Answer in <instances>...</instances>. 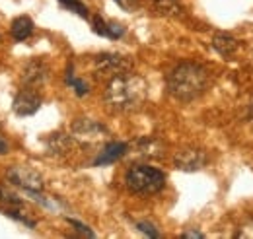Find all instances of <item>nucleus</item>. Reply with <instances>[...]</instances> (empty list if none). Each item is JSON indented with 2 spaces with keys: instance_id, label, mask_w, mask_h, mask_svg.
<instances>
[{
  "instance_id": "1",
  "label": "nucleus",
  "mask_w": 253,
  "mask_h": 239,
  "mask_svg": "<svg viewBox=\"0 0 253 239\" xmlns=\"http://www.w3.org/2000/svg\"><path fill=\"white\" fill-rule=\"evenodd\" d=\"M146 97H148L146 80L132 72H126V74L107 80V86L103 91L105 103L119 113L138 111L144 105Z\"/></svg>"
},
{
  "instance_id": "2",
  "label": "nucleus",
  "mask_w": 253,
  "mask_h": 239,
  "mask_svg": "<svg viewBox=\"0 0 253 239\" xmlns=\"http://www.w3.org/2000/svg\"><path fill=\"white\" fill-rule=\"evenodd\" d=\"M168 91L179 101H193L211 88V72L199 62H179L166 78Z\"/></svg>"
},
{
  "instance_id": "3",
  "label": "nucleus",
  "mask_w": 253,
  "mask_h": 239,
  "mask_svg": "<svg viewBox=\"0 0 253 239\" xmlns=\"http://www.w3.org/2000/svg\"><path fill=\"white\" fill-rule=\"evenodd\" d=\"M125 185L134 195L150 197L164 189L166 175L164 171H160L158 167H152V165H132L126 169Z\"/></svg>"
},
{
  "instance_id": "4",
  "label": "nucleus",
  "mask_w": 253,
  "mask_h": 239,
  "mask_svg": "<svg viewBox=\"0 0 253 239\" xmlns=\"http://www.w3.org/2000/svg\"><path fill=\"white\" fill-rule=\"evenodd\" d=\"M132 66H134V62L125 55H119V53H99L94 59L95 76L105 78V80L132 72Z\"/></svg>"
},
{
  "instance_id": "5",
  "label": "nucleus",
  "mask_w": 253,
  "mask_h": 239,
  "mask_svg": "<svg viewBox=\"0 0 253 239\" xmlns=\"http://www.w3.org/2000/svg\"><path fill=\"white\" fill-rule=\"evenodd\" d=\"M107 136V128L94 119H78L72 124V138L80 140L82 144H94Z\"/></svg>"
},
{
  "instance_id": "6",
  "label": "nucleus",
  "mask_w": 253,
  "mask_h": 239,
  "mask_svg": "<svg viewBox=\"0 0 253 239\" xmlns=\"http://www.w3.org/2000/svg\"><path fill=\"white\" fill-rule=\"evenodd\" d=\"M8 179H10V183L22 187L28 193H41L45 187L43 177L26 165H16V167L8 169Z\"/></svg>"
},
{
  "instance_id": "7",
  "label": "nucleus",
  "mask_w": 253,
  "mask_h": 239,
  "mask_svg": "<svg viewBox=\"0 0 253 239\" xmlns=\"http://www.w3.org/2000/svg\"><path fill=\"white\" fill-rule=\"evenodd\" d=\"M209 156L201 148H183L173 156V163L181 171H199L207 165Z\"/></svg>"
},
{
  "instance_id": "8",
  "label": "nucleus",
  "mask_w": 253,
  "mask_h": 239,
  "mask_svg": "<svg viewBox=\"0 0 253 239\" xmlns=\"http://www.w3.org/2000/svg\"><path fill=\"white\" fill-rule=\"evenodd\" d=\"M39 107H41V95L33 90V88H30V86L24 88V90L16 95V99H14V111L20 117L35 115L39 111Z\"/></svg>"
},
{
  "instance_id": "9",
  "label": "nucleus",
  "mask_w": 253,
  "mask_h": 239,
  "mask_svg": "<svg viewBox=\"0 0 253 239\" xmlns=\"http://www.w3.org/2000/svg\"><path fill=\"white\" fill-rule=\"evenodd\" d=\"M49 76V66L43 59H32L28 60L22 68V82L30 88L41 86Z\"/></svg>"
},
{
  "instance_id": "10",
  "label": "nucleus",
  "mask_w": 253,
  "mask_h": 239,
  "mask_svg": "<svg viewBox=\"0 0 253 239\" xmlns=\"http://www.w3.org/2000/svg\"><path fill=\"white\" fill-rule=\"evenodd\" d=\"M128 152V144L125 142H109L105 148L99 152V156L94 159V165L101 167V165H109V163H115L117 159H121Z\"/></svg>"
},
{
  "instance_id": "11",
  "label": "nucleus",
  "mask_w": 253,
  "mask_h": 239,
  "mask_svg": "<svg viewBox=\"0 0 253 239\" xmlns=\"http://www.w3.org/2000/svg\"><path fill=\"white\" fill-rule=\"evenodd\" d=\"M72 148V136H66L63 132L51 134V138L47 140V150L53 156H66Z\"/></svg>"
},
{
  "instance_id": "12",
  "label": "nucleus",
  "mask_w": 253,
  "mask_h": 239,
  "mask_svg": "<svg viewBox=\"0 0 253 239\" xmlns=\"http://www.w3.org/2000/svg\"><path fill=\"white\" fill-rule=\"evenodd\" d=\"M154 12L166 18H179L183 16V6L179 0H154L152 2Z\"/></svg>"
},
{
  "instance_id": "13",
  "label": "nucleus",
  "mask_w": 253,
  "mask_h": 239,
  "mask_svg": "<svg viewBox=\"0 0 253 239\" xmlns=\"http://www.w3.org/2000/svg\"><path fill=\"white\" fill-rule=\"evenodd\" d=\"M92 28H94L95 33H99L103 37H109V39H119V37L125 35V26H121V24H107L99 16L94 18V26Z\"/></svg>"
},
{
  "instance_id": "14",
  "label": "nucleus",
  "mask_w": 253,
  "mask_h": 239,
  "mask_svg": "<svg viewBox=\"0 0 253 239\" xmlns=\"http://www.w3.org/2000/svg\"><path fill=\"white\" fill-rule=\"evenodd\" d=\"M212 47H214V51L220 53L222 57H230V55L236 53L238 41H236L230 33H216V35L212 37Z\"/></svg>"
},
{
  "instance_id": "15",
  "label": "nucleus",
  "mask_w": 253,
  "mask_h": 239,
  "mask_svg": "<svg viewBox=\"0 0 253 239\" xmlns=\"http://www.w3.org/2000/svg\"><path fill=\"white\" fill-rule=\"evenodd\" d=\"M12 37L16 39V41H26L30 35L33 33V22L30 16H20V18H16L14 22H12Z\"/></svg>"
},
{
  "instance_id": "16",
  "label": "nucleus",
  "mask_w": 253,
  "mask_h": 239,
  "mask_svg": "<svg viewBox=\"0 0 253 239\" xmlns=\"http://www.w3.org/2000/svg\"><path fill=\"white\" fill-rule=\"evenodd\" d=\"M136 152L146 158H160L164 156V144L156 138H140L136 140Z\"/></svg>"
},
{
  "instance_id": "17",
  "label": "nucleus",
  "mask_w": 253,
  "mask_h": 239,
  "mask_svg": "<svg viewBox=\"0 0 253 239\" xmlns=\"http://www.w3.org/2000/svg\"><path fill=\"white\" fill-rule=\"evenodd\" d=\"M66 84L70 86V88H74L76 91V95H86L88 93V84L84 82V80H78V78H74V74H72V68L68 70V74H66Z\"/></svg>"
},
{
  "instance_id": "18",
  "label": "nucleus",
  "mask_w": 253,
  "mask_h": 239,
  "mask_svg": "<svg viewBox=\"0 0 253 239\" xmlns=\"http://www.w3.org/2000/svg\"><path fill=\"white\" fill-rule=\"evenodd\" d=\"M61 4H63L66 10H70V12H74V14H78L80 18H88L90 14H88V8L80 2V0H59Z\"/></svg>"
},
{
  "instance_id": "19",
  "label": "nucleus",
  "mask_w": 253,
  "mask_h": 239,
  "mask_svg": "<svg viewBox=\"0 0 253 239\" xmlns=\"http://www.w3.org/2000/svg\"><path fill=\"white\" fill-rule=\"evenodd\" d=\"M238 239H253V220H248L246 224H242L236 232Z\"/></svg>"
},
{
  "instance_id": "20",
  "label": "nucleus",
  "mask_w": 253,
  "mask_h": 239,
  "mask_svg": "<svg viewBox=\"0 0 253 239\" xmlns=\"http://www.w3.org/2000/svg\"><path fill=\"white\" fill-rule=\"evenodd\" d=\"M136 228H138L142 234H146L148 238H160V232L152 226V224H148V222H138Z\"/></svg>"
},
{
  "instance_id": "21",
  "label": "nucleus",
  "mask_w": 253,
  "mask_h": 239,
  "mask_svg": "<svg viewBox=\"0 0 253 239\" xmlns=\"http://www.w3.org/2000/svg\"><path fill=\"white\" fill-rule=\"evenodd\" d=\"M68 224L70 226H74V230L76 232H80L82 236H88V238H94V232L88 228V226H84L82 222H78V220H74V218H68Z\"/></svg>"
},
{
  "instance_id": "22",
  "label": "nucleus",
  "mask_w": 253,
  "mask_h": 239,
  "mask_svg": "<svg viewBox=\"0 0 253 239\" xmlns=\"http://www.w3.org/2000/svg\"><path fill=\"white\" fill-rule=\"evenodd\" d=\"M4 154H8V142H6V138L0 130V156H4Z\"/></svg>"
},
{
  "instance_id": "23",
  "label": "nucleus",
  "mask_w": 253,
  "mask_h": 239,
  "mask_svg": "<svg viewBox=\"0 0 253 239\" xmlns=\"http://www.w3.org/2000/svg\"><path fill=\"white\" fill-rule=\"evenodd\" d=\"M181 238L183 239H201L203 238V234H201V232H185Z\"/></svg>"
}]
</instances>
